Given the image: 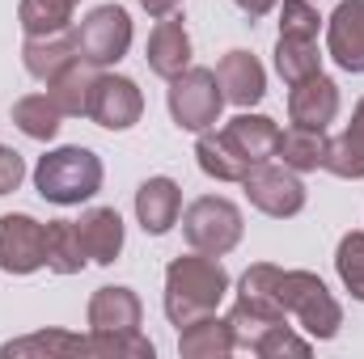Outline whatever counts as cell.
<instances>
[{
	"instance_id": "obj_11",
	"label": "cell",
	"mask_w": 364,
	"mask_h": 359,
	"mask_svg": "<svg viewBox=\"0 0 364 359\" xmlns=\"http://www.w3.org/2000/svg\"><path fill=\"white\" fill-rule=\"evenodd\" d=\"M288 118L296 127H318L326 131L339 118V85L326 72H314L296 85H288Z\"/></svg>"
},
{
	"instance_id": "obj_20",
	"label": "cell",
	"mask_w": 364,
	"mask_h": 359,
	"mask_svg": "<svg viewBox=\"0 0 364 359\" xmlns=\"http://www.w3.org/2000/svg\"><path fill=\"white\" fill-rule=\"evenodd\" d=\"M275 157L288 165V170H296V174H314V170H326V157H331V136L326 131H318V127H288V131H279V148H275Z\"/></svg>"
},
{
	"instance_id": "obj_16",
	"label": "cell",
	"mask_w": 364,
	"mask_h": 359,
	"mask_svg": "<svg viewBox=\"0 0 364 359\" xmlns=\"http://www.w3.org/2000/svg\"><path fill=\"white\" fill-rule=\"evenodd\" d=\"M140 317H144V304L132 287H97L90 296V309H85V321L97 334L140 330Z\"/></svg>"
},
{
	"instance_id": "obj_23",
	"label": "cell",
	"mask_w": 364,
	"mask_h": 359,
	"mask_svg": "<svg viewBox=\"0 0 364 359\" xmlns=\"http://www.w3.org/2000/svg\"><path fill=\"white\" fill-rule=\"evenodd\" d=\"M60 123H64V114H60V106L47 93H26V97L13 101V127L21 136H30V140H43V144L55 140Z\"/></svg>"
},
{
	"instance_id": "obj_27",
	"label": "cell",
	"mask_w": 364,
	"mask_h": 359,
	"mask_svg": "<svg viewBox=\"0 0 364 359\" xmlns=\"http://www.w3.org/2000/svg\"><path fill=\"white\" fill-rule=\"evenodd\" d=\"M275 72L284 77V85H296L314 72H322V51L318 38H284L275 43Z\"/></svg>"
},
{
	"instance_id": "obj_3",
	"label": "cell",
	"mask_w": 364,
	"mask_h": 359,
	"mask_svg": "<svg viewBox=\"0 0 364 359\" xmlns=\"http://www.w3.org/2000/svg\"><path fill=\"white\" fill-rule=\"evenodd\" d=\"M34 190L55 207H81L102 190V157L81 144L51 148L34 165Z\"/></svg>"
},
{
	"instance_id": "obj_35",
	"label": "cell",
	"mask_w": 364,
	"mask_h": 359,
	"mask_svg": "<svg viewBox=\"0 0 364 359\" xmlns=\"http://www.w3.org/2000/svg\"><path fill=\"white\" fill-rule=\"evenodd\" d=\"M233 4H237V9H242L250 21H259V17H267V13H272L279 0H233Z\"/></svg>"
},
{
	"instance_id": "obj_28",
	"label": "cell",
	"mask_w": 364,
	"mask_h": 359,
	"mask_svg": "<svg viewBox=\"0 0 364 359\" xmlns=\"http://www.w3.org/2000/svg\"><path fill=\"white\" fill-rule=\"evenodd\" d=\"M195 161H199V170L208 174V178L216 182H242L250 174V165L246 161H237L233 153H229V144L220 140V131H199V140H195Z\"/></svg>"
},
{
	"instance_id": "obj_7",
	"label": "cell",
	"mask_w": 364,
	"mask_h": 359,
	"mask_svg": "<svg viewBox=\"0 0 364 359\" xmlns=\"http://www.w3.org/2000/svg\"><path fill=\"white\" fill-rule=\"evenodd\" d=\"M242 186H246L250 207L263 211V216H272V220H292V216L305 211V182L296 178V170H288L284 161L279 165L275 161L255 165L242 178Z\"/></svg>"
},
{
	"instance_id": "obj_22",
	"label": "cell",
	"mask_w": 364,
	"mask_h": 359,
	"mask_svg": "<svg viewBox=\"0 0 364 359\" xmlns=\"http://www.w3.org/2000/svg\"><path fill=\"white\" fill-rule=\"evenodd\" d=\"M326 170L343 182H360L364 178V97L352 110V123L331 140V157H326Z\"/></svg>"
},
{
	"instance_id": "obj_14",
	"label": "cell",
	"mask_w": 364,
	"mask_h": 359,
	"mask_svg": "<svg viewBox=\"0 0 364 359\" xmlns=\"http://www.w3.org/2000/svg\"><path fill=\"white\" fill-rule=\"evenodd\" d=\"M216 81H220V89H225V101H233V106H242V110L259 106L263 93H267V72H263V64H259L250 51H242V47L220 55Z\"/></svg>"
},
{
	"instance_id": "obj_2",
	"label": "cell",
	"mask_w": 364,
	"mask_h": 359,
	"mask_svg": "<svg viewBox=\"0 0 364 359\" xmlns=\"http://www.w3.org/2000/svg\"><path fill=\"white\" fill-rule=\"evenodd\" d=\"M229 296V270L220 267V258L212 254H178L170 267H166V317L174 326H186L195 317H208L220 309V300Z\"/></svg>"
},
{
	"instance_id": "obj_10",
	"label": "cell",
	"mask_w": 364,
	"mask_h": 359,
	"mask_svg": "<svg viewBox=\"0 0 364 359\" xmlns=\"http://www.w3.org/2000/svg\"><path fill=\"white\" fill-rule=\"evenodd\" d=\"M326 55L352 77L364 72V0H343L326 17Z\"/></svg>"
},
{
	"instance_id": "obj_9",
	"label": "cell",
	"mask_w": 364,
	"mask_h": 359,
	"mask_svg": "<svg viewBox=\"0 0 364 359\" xmlns=\"http://www.w3.org/2000/svg\"><path fill=\"white\" fill-rule=\"evenodd\" d=\"M38 267H47V224L26 211L0 216V270L34 275Z\"/></svg>"
},
{
	"instance_id": "obj_15",
	"label": "cell",
	"mask_w": 364,
	"mask_h": 359,
	"mask_svg": "<svg viewBox=\"0 0 364 359\" xmlns=\"http://www.w3.org/2000/svg\"><path fill=\"white\" fill-rule=\"evenodd\" d=\"M149 68L161 77V81H174L191 68V34L182 26V17H161L149 34V51H144Z\"/></svg>"
},
{
	"instance_id": "obj_32",
	"label": "cell",
	"mask_w": 364,
	"mask_h": 359,
	"mask_svg": "<svg viewBox=\"0 0 364 359\" xmlns=\"http://www.w3.org/2000/svg\"><path fill=\"white\" fill-rule=\"evenodd\" d=\"M279 34L284 38H318L322 30V13L309 0H279Z\"/></svg>"
},
{
	"instance_id": "obj_17",
	"label": "cell",
	"mask_w": 364,
	"mask_h": 359,
	"mask_svg": "<svg viewBox=\"0 0 364 359\" xmlns=\"http://www.w3.org/2000/svg\"><path fill=\"white\" fill-rule=\"evenodd\" d=\"M73 60H81L73 30H55V34H38V38H26V43H21V64H26V72H30L34 81H43V85H47L51 77H60Z\"/></svg>"
},
{
	"instance_id": "obj_25",
	"label": "cell",
	"mask_w": 364,
	"mask_h": 359,
	"mask_svg": "<svg viewBox=\"0 0 364 359\" xmlns=\"http://www.w3.org/2000/svg\"><path fill=\"white\" fill-rule=\"evenodd\" d=\"M4 359H17V355H93L90 351V334H64V330H38V334H26V338H13L0 347Z\"/></svg>"
},
{
	"instance_id": "obj_8",
	"label": "cell",
	"mask_w": 364,
	"mask_h": 359,
	"mask_svg": "<svg viewBox=\"0 0 364 359\" xmlns=\"http://www.w3.org/2000/svg\"><path fill=\"white\" fill-rule=\"evenodd\" d=\"M140 114H144V93H140V85L132 77H119V72H102L97 68L85 118H93L106 131H127V127L140 123Z\"/></svg>"
},
{
	"instance_id": "obj_29",
	"label": "cell",
	"mask_w": 364,
	"mask_h": 359,
	"mask_svg": "<svg viewBox=\"0 0 364 359\" xmlns=\"http://www.w3.org/2000/svg\"><path fill=\"white\" fill-rule=\"evenodd\" d=\"M335 270L343 279V287L352 292V300L364 304V233L352 228L339 237V250H335Z\"/></svg>"
},
{
	"instance_id": "obj_12",
	"label": "cell",
	"mask_w": 364,
	"mask_h": 359,
	"mask_svg": "<svg viewBox=\"0 0 364 359\" xmlns=\"http://www.w3.org/2000/svg\"><path fill=\"white\" fill-rule=\"evenodd\" d=\"M220 140L229 144V153L237 161H246L250 170L272 161L275 148H279V123L267 118V114H237L220 127Z\"/></svg>"
},
{
	"instance_id": "obj_30",
	"label": "cell",
	"mask_w": 364,
	"mask_h": 359,
	"mask_svg": "<svg viewBox=\"0 0 364 359\" xmlns=\"http://www.w3.org/2000/svg\"><path fill=\"white\" fill-rule=\"evenodd\" d=\"M90 351L93 355H114V359H153V343L140 330H114V334H97L90 330Z\"/></svg>"
},
{
	"instance_id": "obj_18",
	"label": "cell",
	"mask_w": 364,
	"mask_h": 359,
	"mask_svg": "<svg viewBox=\"0 0 364 359\" xmlns=\"http://www.w3.org/2000/svg\"><path fill=\"white\" fill-rule=\"evenodd\" d=\"M77 233H81V245H85L90 263H97V267L119 263V254H123V216L114 207H90L77 220Z\"/></svg>"
},
{
	"instance_id": "obj_24",
	"label": "cell",
	"mask_w": 364,
	"mask_h": 359,
	"mask_svg": "<svg viewBox=\"0 0 364 359\" xmlns=\"http://www.w3.org/2000/svg\"><path fill=\"white\" fill-rule=\"evenodd\" d=\"M85 263H90V254L81 245L77 220H47V270L77 275V270H85Z\"/></svg>"
},
{
	"instance_id": "obj_4",
	"label": "cell",
	"mask_w": 364,
	"mask_h": 359,
	"mask_svg": "<svg viewBox=\"0 0 364 359\" xmlns=\"http://www.w3.org/2000/svg\"><path fill=\"white\" fill-rule=\"evenodd\" d=\"M242 207L225 194H203L195 199L186 211H182V237L191 250L199 254H212V258H225L229 250H237L242 241Z\"/></svg>"
},
{
	"instance_id": "obj_34",
	"label": "cell",
	"mask_w": 364,
	"mask_h": 359,
	"mask_svg": "<svg viewBox=\"0 0 364 359\" xmlns=\"http://www.w3.org/2000/svg\"><path fill=\"white\" fill-rule=\"evenodd\" d=\"M140 9H144L149 17H157V21H161V17H174V13H178L182 0H140Z\"/></svg>"
},
{
	"instance_id": "obj_31",
	"label": "cell",
	"mask_w": 364,
	"mask_h": 359,
	"mask_svg": "<svg viewBox=\"0 0 364 359\" xmlns=\"http://www.w3.org/2000/svg\"><path fill=\"white\" fill-rule=\"evenodd\" d=\"M250 351H255L259 359H284V355L305 359L309 351H314V338H301V334L284 321V326H272V330H267V334L250 347Z\"/></svg>"
},
{
	"instance_id": "obj_6",
	"label": "cell",
	"mask_w": 364,
	"mask_h": 359,
	"mask_svg": "<svg viewBox=\"0 0 364 359\" xmlns=\"http://www.w3.org/2000/svg\"><path fill=\"white\" fill-rule=\"evenodd\" d=\"M170 118L182 131H208L220 123V106H225V89L216 81L212 68H186L182 77L170 81Z\"/></svg>"
},
{
	"instance_id": "obj_26",
	"label": "cell",
	"mask_w": 364,
	"mask_h": 359,
	"mask_svg": "<svg viewBox=\"0 0 364 359\" xmlns=\"http://www.w3.org/2000/svg\"><path fill=\"white\" fill-rule=\"evenodd\" d=\"M81 0H21L17 4V21L26 38L38 34H55V30H73V13Z\"/></svg>"
},
{
	"instance_id": "obj_19",
	"label": "cell",
	"mask_w": 364,
	"mask_h": 359,
	"mask_svg": "<svg viewBox=\"0 0 364 359\" xmlns=\"http://www.w3.org/2000/svg\"><path fill=\"white\" fill-rule=\"evenodd\" d=\"M233 351H237L233 330L216 313L178 326V355L182 359H225V355H233Z\"/></svg>"
},
{
	"instance_id": "obj_5",
	"label": "cell",
	"mask_w": 364,
	"mask_h": 359,
	"mask_svg": "<svg viewBox=\"0 0 364 359\" xmlns=\"http://www.w3.org/2000/svg\"><path fill=\"white\" fill-rule=\"evenodd\" d=\"M73 34H77L81 60L93 64V68H110V64H119L132 51V17H127L123 4H97V9H90L73 26Z\"/></svg>"
},
{
	"instance_id": "obj_21",
	"label": "cell",
	"mask_w": 364,
	"mask_h": 359,
	"mask_svg": "<svg viewBox=\"0 0 364 359\" xmlns=\"http://www.w3.org/2000/svg\"><path fill=\"white\" fill-rule=\"evenodd\" d=\"M93 77H97V68H93V64H85V60H73L60 77H51V81H47V97L60 106V114H64V118H85V110H90Z\"/></svg>"
},
{
	"instance_id": "obj_1",
	"label": "cell",
	"mask_w": 364,
	"mask_h": 359,
	"mask_svg": "<svg viewBox=\"0 0 364 359\" xmlns=\"http://www.w3.org/2000/svg\"><path fill=\"white\" fill-rule=\"evenodd\" d=\"M237 300L272 309L279 317H296L314 343H326L343 326V304L314 270H284L272 263H255L237 279Z\"/></svg>"
},
{
	"instance_id": "obj_33",
	"label": "cell",
	"mask_w": 364,
	"mask_h": 359,
	"mask_svg": "<svg viewBox=\"0 0 364 359\" xmlns=\"http://www.w3.org/2000/svg\"><path fill=\"white\" fill-rule=\"evenodd\" d=\"M26 178V161H21V153L17 148H9V144H0V194H13L17 186Z\"/></svg>"
},
{
	"instance_id": "obj_13",
	"label": "cell",
	"mask_w": 364,
	"mask_h": 359,
	"mask_svg": "<svg viewBox=\"0 0 364 359\" xmlns=\"http://www.w3.org/2000/svg\"><path fill=\"white\" fill-rule=\"evenodd\" d=\"M182 216V186L166 174L144 178L136 190V220L149 237H166Z\"/></svg>"
}]
</instances>
